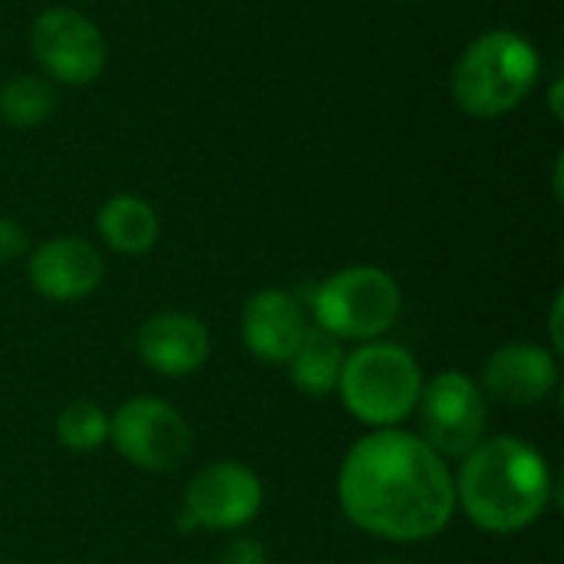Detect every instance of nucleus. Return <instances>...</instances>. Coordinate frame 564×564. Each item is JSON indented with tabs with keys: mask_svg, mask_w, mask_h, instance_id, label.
I'll return each mask as SVG.
<instances>
[{
	"mask_svg": "<svg viewBox=\"0 0 564 564\" xmlns=\"http://www.w3.org/2000/svg\"><path fill=\"white\" fill-rule=\"evenodd\" d=\"M337 502L344 519L364 535L420 545L443 535L456 516V482L449 463L416 433L370 430L337 469Z\"/></svg>",
	"mask_w": 564,
	"mask_h": 564,
	"instance_id": "obj_1",
	"label": "nucleus"
},
{
	"mask_svg": "<svg viewBox=\"0 0 564 564\" xmlns=\"http://www.w3.org/2000/svg\"><path fill=\"white\" fill-rule=\"evenodd\" d=\"M456 512L489 535L532 529L555 499V476L545 453L519 436H486L459 459Z\"/></svg>",
	"mask_w": 564,
	"mask_h": 564,
	"instance_id": "obj_2",
	"label": "nucleus"
},
{
	"mask_svg": "<svg viewBox=\"0 0 564 564\" xmlns=\"http://www.w3.org/2000/svg\"><path fill=\"white\" fill-rule=\"evenodd\" d=\"M542 76L535 43L516 30L479 33L453 63L449 96L473 119H499L519 109Z\"/></svg>",
	"mask_w": 564,
	"mask_h": 564,
	"instance_id": "obj_3",
	"label": "nucleus"
},
{
	"mask_svg": "<svg viewBox=\"0 0 564 564\" xmlns=\"http://www.w3.org/2000/svg\"><path fill=\"white\" fill-rule=\"evenodd\" d=\"M423 380L420 360L403 344L380 337L347 350L337 397L367 430H393L416 413Z\"/></svg>",
	"mask_w": 564,
	"mask_h": 564,
	"instance_id": "obj_4",
	"label": "nucleus"
},
{
	"mask_svg": "<svg viewBox=\"0 0 564 564\" xmlns=\"http://www.w3.org/2000/svg\"><path fill=\"white\" fill-rule=\"evenodd\" d=\"M311 324L337 340H380L393 330L403 311V291L397 278L377 264H350L324 278L311 297Z\"/></svg>",
	"mask_w": 564,
	"mask_h": 564,
	"instance_id": "obj_5",
	"label": "nucleus"
},
{
	"mask_svg": "<svg viewBox=\"0 0 564 564\" xmlns=\"http://www.w3.org/2000/svg\"><path fill=\"white\" fill-rule=\"evenodd\" d=\"M420 440L446 463L466 459L489 433V400L476 377L466 370H440L423 380L420 400Z\"/></svg>",
	"mask_w": 564,
	"mask_h": 564,
	"instance_id": "obj_6",
	"label": "nucleus"
},
{
	"mask_svg": "<svg viewBox=\"0 0 564 564\" xmlns=\"http://www.w3.org/2000/svg\"><path fill=\"white\" fill-rule=\"evenodd\" d=\"M109 443L142 473H175L192 456L195 433L169 400L139 393L109 413Z\"/></svg>",
	"mask_w": 564,
	"mask_h": 564,
	"instance_id": "obj_7",
	"label": "nucleus"
},
{
	"mask_svg": "<svg viewBox=\"0 0 564 564\" xmlns=\"http://www.w3.org/2000/svg\"><path fill=\"white\" fill-rule=\"evenodd\" d=\"M264 486L254 469L238 459H215L202 466L182 492V532H241L258 519Z\"/></svg>",
	"mask_w": 564,
	"mask_h": 564,
	"instance_id": "obj_8",
	"label": "nucleus"
},
{
	"mask_svg": "<svg viewBox=\"0 0 564 564\" xmlns=\"http://www.w3.org/2000/svg\"><path fill=\"white\" fill-rule=\"evenodd\" d=\"M30 56L63 86H89L106 69V36L76 7H46L26 30Z\"/></svg>",
	"mask_w": 564,
	"mask_h": 564,
	"instance_id": "obj_9",
	"label": "nucleus"
},
{
	"mask_svg": "<svg viewBox=\"0 0 564 564\" xmlns=\"http://www.w3.org/2000/svg\"><path fill=\"white\" fill-rule=\"evenodd\" d=\"M476 380L489 403L529 410L558 390V380H562L558 354L549 344L509 340L489 354Z\"/></svg>",
	"mask_w": 564,
	"mask_h": 564,
	"instance_id": "obj_10",
	"label": "nucleus"
},
{
	"mask_svg": "<svg viewBox=\"0 0 564 564\" xmlns=\"http://www.w3.org/2000/svg\"><path fill=\"white\" fill-rule=\"evenodd\" d=\"M102 278H106L102 251L79 235L46 238L26 254L30 288L56 304H76L89 297L102 284Z\"/></svg>",
	"mask_w": 564,
	"mask_h": 564,
	"instance_id": "obj_11",
	"label": "nucleus"
},
{
	"mask_svg": "<svg viewBox=\"0 0 564 564\" xmlns=\"http://www.w3.org/2000/svg\"><path fill=\"white\" fill-rule=\"evenodd\" d=\"M311 327L307 307L284 288H261L241 307V344L261 364L284 367Z\"/></svg>",
	"mask_w": 564,
	"mask_h": 564,
	"instance_id": "obj_12",
	"label": "nucleus"
},
{
	"mask_svg": "<svg viewBox=\"0 0 564 564\" xmlns=\"http://www.w3.org/2000/svg\"><path fill=\"white\" fill-rule=\"evenodd\" d=\"M135 354L159 377H188L205 367L212 334L188 311H155L135 334Z\"/></svg>",
	"mask_w": 564,
	"mask_h": 564,
	"instance_id": "obj_13",
	"label": "nucleus"
},
{
	"mask_svg": "<svg viewBox=\"0 0 564 564\" xmlns=\"http://www.w3.org/2000/svg\"><path fill=\"white\" fill-rule=\"evenodd\" d=\"M96 231L102 238L106 248H112L116 254H149L159 245L162 225L155 208L139 198V195H112L99 205L96 212Z\"/></svg>",
	"mask_w": 564,
	"mask_h": 564,
	"instance_id": "obj_14",
	"label": "nucleus"
},
{
	"mask_svg": "<svg viewBox=\"0 0 564 564\" xmlns=\"http://www.w3.org/2000/svg\"><path fill=\"white\" fill-rule=\"evenodd\" d=\"M344 357H347L344 340H337L334 334L311 324L304 340L284 364V370H288L291 387L301 390L304 397H330V393H337Z\"/></svg>",
	"mask_w": 564,
	"mask_h": 564,
	"instance_id": "obj_15",
	"label": "nucleus"
},
{
	"mask_svg": "<svg viewBox=\"0 0 564 564\" xmlns=\"http://www.w3.org/2000/svg\"><path fill=\"white\" fill-rule=\"evenodd\" d=\"M56 86L46 76L20 73L0 86V122L13 129H36L56 112Z\"/></svg>",
	"mask_w": 564,
	"mask_h": 564,
	"instance_id": "obj_16",
	"label": "nucleus"
},
{
	"mask_svg": "<svg viewBox=\"0 0 564 564\" xmlns=\"http://www.w3.org/2000/svg\"><path fill=\"white\" fill-rule=\"evenodd\" d=\"M56 443L69 453H93L109 443V413L96 400H73L53 420Z\"/></svg>",
	"mask_w": 564,
	"mask_h": 564,
	"instance_id": "obj_17",
	"label": "nucleus"
},
{
	"mask_svg": "<svg viewBox=\"0 0 564 564\" xmlns=\"http://www.w3.org/2000/svg\"><path fill=\"white\" fill-rule=\"evenodd\" d=\"M30 254V238L23 231L20 221L0 215V264H10V261H20Z\"/></svg>",
	"mask_w": 564,
	"mask_h": 564,
	"instance_id": "obj_18",
	"label": "nucleus"
},
{
	"mask_svg": "<svg viewBox=\"0 0 564 564\" xmlns=\"http://www.w3.org/2000/svg\"><path fill=\"white\" fill-rule=\"evenodd\" d=\"M218 564H271L268 562V549L258 542V539H231L221 555Z\"/></svg>",
	"mask_w": 564,
	"mask_h": 564,
	"instance_id": "obj_19",
	"label": "nucleus"
},
{
	"mask_svg": "<svg viewBox=\"0 0 564 564\" xmlns=\"http://www.w3.org/2000/svg\"><path fill=\"white\" fill-rule=\"evenodd\" d=\"M562 311H564V291H558L555 297H552V311H549V334H552V340H549V347L562 357L564 350V337H562Z\"/></svg>",
	"mask_w": 564,
	"mask_h": 564,
	"instance_id": "obj_20",
	"label": "nucleus"
},
{
	"mask_svg": "<svg viewBox=\"0 0 564 564\" xmlns=\"http://www.w3.org/2000/svg\"><path fill=\"white\" fill-rule=\"evenodd\" d=\"M562 93H564V79L562 76H555V79H552V89H549V109H552V116H555V119H564Z\"/></svg>",
	"mask_w": 564,
	"mask_h": 564,
	"instance_id": "obj_21",
	"label": "nucleus"
},
{
	"mask_svg": "<svg viewBox=\"0 0 564 564\" xmlns=\"http://www.w3.org/2000/svg\"><path fill=\"white\" fill-rule=\"evenodd\" d=\"M562 178H564V155L558 152V155H555V169H552V188H555V202H562L564 198Z\"/></svg>",
	"mask_w": 564,
	"mask_h": 564,
	"instance_id": "obj_22",
	"label": "nucleus"
},
{
	"mask_svg": "<svg viewBox=\"0 0 564 564\" xmlns=\"http://www.w3.org/2000/svg\"><path fill=\"white\" fill-rule=\"evenodd\" d=\"M380 564H403V562H380Z\"/></svg>",
	"mask_w": 564,
	"mask_h": 564,
	"instance_id": "obj_23",
	"label": "nucleus"
},
{
	"mask_svg": "<svg viewBox=\"0 0 564 564\" xmlns=\"http://www.w3.org/2000/svg\"><path fill=\"white\" fill-rule=\"evenodd\" d=\"M410 3H420V0H410Z\"/></svg>",
	"mask_w": 564,
	"mask_h": 564,
	"instance_id": "obj_24",
	"label": "nucleus"
}]
</instances>
